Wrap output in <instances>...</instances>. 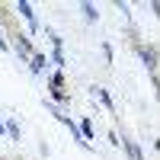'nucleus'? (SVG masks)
<instances>
[{"label": "nucleus", "instance_id": "nucleus-1", "mask_svg": "<svg viewBox=\"0 0 160 160\" xmlns=\"http://www.w3.org/2000/svg\"><path fill=\"white\" fill-rule=\"evenodd\" d=\"M135 51H138V58L144 61V68L154 74V71H157V48H154V45H135Z\"/></svg>", "mask_w": 160, "mask_h": 160}, {"label": "nucleus", "instance_id": "nucleus-2", "mask_svg": "<svg viewBox=\"0 0 160 160\" xmlns=\"http://www.w3.org/2000/svg\"><path fill=\"white\" fill-rule=\"evenodd\" d=\"M13 48H16L22 58H29V61H32V55H35V51H32V45H29V38H26L22 32H13Z\"/></svg>", "mask_w": 160, "mask_h": 160}, {"label": "nucleus", "instance_id": "nucleus-3", "mask_svg": "<svg viewBox=\"0 0 160 160\" xmlns=\"http://www.w3.org/2000/svg\"><path fill=\"white\" fill-rule=\"evenodd\" d=\"M42 64H45L42 55H32V71H42Z\"/></svg>", "mask_w": 160, "mask_h": 160}, {"label": "nucleus", "instance_id": "nucleus-4", "mask_svg": "<svg viewBox=\"0 0 160 160\" xmlns=\"http://www.w3.org/2000/svg\"><path fill=\"white\" fill-rule=\"evenodd\" d=\"M83 13H87V19H96V10H93L90 3H83Z\"/></svg>", "mask_w": 160, "mask_h": 160}]
</instances>
